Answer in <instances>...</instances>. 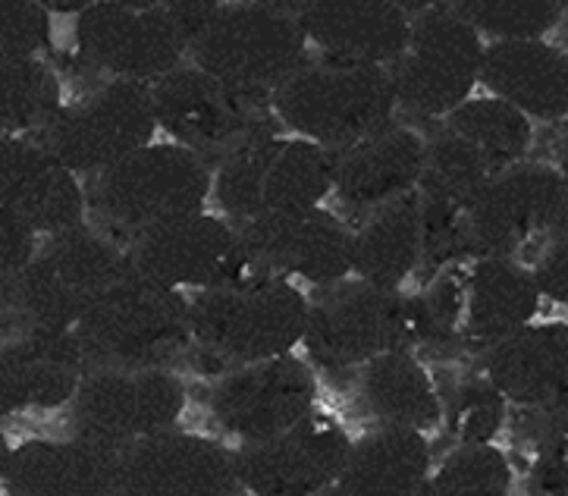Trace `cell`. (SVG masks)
<instances>
[{
  "label": "cell",
  "instance_id": "1",
  "mask_svg": "<svg viewBox=\"0 0 568 496\" xmlns=\"http://www.w3.org/2000/svg\"><path fill=\"white\" fill-rule=\"evenodd\" d=\"M531 271L513 257L477 255L446 264L415 295L418 343L427 355H484L540 308Z\"/></svg>",
  "mask_w": 568,
  "mask_h": 496
},
{
  "label": "cell",
  "instance_id": "2",
  "mask_svg": "<svg viewBox=\"0 0 568 496\" xmlns=\"http://www.w3.org/2000/svg\"><path fill=\"white\" fill-rule=\"evenodd\" d=\"M126 271V245L98 226L79 223L44 236L17 274L0 280V336L70 333Z\"/></svg>",
  "mask_w": 568,
  "mask_h": 496
},
{
  "label": "cell",
  "instance_id": "3",
  "mask_svg": "<svg viewBox=\"0 0 568 496\" xmlns=\"http://www.w3.org/2000/svg\"><path fill=\"white\" fill-rule=\"evenodd\" d=\"M308 295L293 280L255 274L195 290L189 298V350L226 371L302 346Z\"/></svg>",
  "mask_w": 568,
  "mask_h": 496
},
{
  "label": "cell",
  "instance_id": "4",
  "mask_svg": "<svg viewBox=\"0 0 568 496\" xmlns=\"http://www.w3.org/2000/svg\"><path fill=\"white\" fill-rule=\"evenodd\" d=\"M85 180L94 226L126 245L151 226L204 211L214 166L176 142H148Z\"/></svg>",
  "mask_w": 568,
  "mask_h": 496
},
{
  "label": "cell",
  "instance_id": "5",
  "mask_svg": "<svg viewBox=\"0 0 568 496\" xmlns=\"http://www.w3.org/2000/svg\"><path fill=\"white\" fill-rule=\"evenodd\" d=\"M70 333L85 368H170L189 352V298L129 267Z\"/></svg>",
  "mask_w": 568,
  "mask_h": 496
},
{
  "label": "cell",
  "instance_id": "6",
  "mask_svg": "<svg viewBox=\"0 0 568 496\" xmlns=\"http://www.w3.org/2000/svg\"><path fill=\"white\" fill-rule=\"evenodd\" d=\"M271 108L280 126L293 135L339 151L389 123L396 117V98L386 67L308 54L271 92Z\"/></svg>",
  "mask_w": 568,
  "mask_h": 496
},
{
  "label": "cell",
  "instance_id": "7",
  "mask_svg": "<svg viewBox=\"0 0 568 496\" xmlns=\"http://www.w3.org/2000/svg\"><path fill=\"white\" fill-rule=\"evenodd\" d=\"M418 343L415 295L367 283L362 276H339L314 286L305 312L302 346L317 368L339 374L365 365L386 350H412Z\"/></svg>",
  "mask_w": 568,
  "mask_h": 496
},
{
  "label": "cell",
  "instance_id": "8",
  "mask_svg": "<svg viewBox=\"0 0 568 496\" xmlns=\"http://www.w3.org/2000/svg\"><path fill=\"white\" fill-rule=\"evenodd\" d=\"M333 192V151L283 129L261 132L214 166L211 199L226 221L242 223L327 202Z\"/></svg>",
  "mask_w": 568,
  "mask_h": 496
},
{
  "label": "cell",
  "instance_id": "9",
  "mask_svg": "<svg viewBox=\"0 0 568 496\" xmlns=\"http://www.w3.org/2000/svg\"><path fill=\"white\" fill-rule=\"evenodd\" d=\"M308 54L295 13L255 0H223L189 36L185 60L233 89L271 94Z\"/></svg>",
  "mask_w": 568,
  "mask_h": 496
},
{
  "label": "cell",
  "instance_id": "10",
  "mask_svg": "<svg viewBox=\"0 0 568 496\" xmlns=\"http://www.w3.org/2000/svg\"><path fill=\"white\" fill-rule=\"evenodd\" d=\"M151 104L158 129H164L170 142L195 151L211 166L261 132L283 129L271 94L233 89L192 63L161 75L151 85Z\"/></svg>",
  "mask_w": 568,
  "mask_h": 496
},
{
  "label": "cell",
  "instance_id": "11",
  "mask_svg": "<svg viewBox=\"0 0 568 496\" xmlns=\"http://www.w3.org/2000/svg\"><path fill=\"white\" fill-rule=\"evenodd\" d=\"M471 255L521 261L566 233V176L540 161H518L494 173L465 207Z\"/></svg>",
  "mask_w": 568,
  "mask_h": 496
},
{
  "label": "cell",
  "instance_id": "12",
  "mask_svg": "<svg viewBox=\"0 0 568 496\" xmlns=\"http://www.w3.org/2000/svg\"><path fill=\"white\" fill-rule=\"evenodd\" d=\"M480 54V36L446 0L415 13L403 54L386 67L396 111L424 123L456 111L475 92Z\"/></svg>",
  "mask_w": 568,
  "mask_h": 496
},
{
  "label": "cell",
  "instance_id": "13",
  "mask_svg": "<svg viewBox=\"0 0 568 496\" xmlns=\"http://www.w3.org/2000/svg\"><path fill=\"white\" fill-rule=\"evenodd\" d=\"M158 120L151 85L129 79H104L92 92L60 104L36 139L54 151L75 176H92L132 151L154 142Z\"/></svg>",
  "mask_w": 568,
  "mask_h": 496
},
{
  "label": "cell",
  "instance_id": "14",
  "mask_svg": "<svg viewBox=\"0 0 568 496\" xmlns=\"http://www.w3.org/2000/svg\"><path fill=\"white\" fill-rule=\"evenodd\" d=\"M67 405L70 434L123 449L176 427L189 393L170 368H89Z\"/></svg>",
  "mask_w": 568,
  "mask_h": 496
},
{
  "label": "cell",
  "instance_id": "15",
  "mask_svg": "<svg viewBox=\"0 0 568 496\" xmlns=\"http://www.w3.org/2000/svg\"><path fill=\"white\" fill-rule=\"evenodd\" d=\"M129 267L173 290H211L267 274L248 255L236 223L217 214H185L126 242Z\"/></svg>",
  "mask_w": 568,
  "mask_h": 496
},
{
  "label": "cell",
  "instance_id": "16",
  "mask_svg": "<svg viewBox=\"0 0 568 496\" xmlns=\"http://www.w3.org/2000/svg\"><path fill=\"white\" fill-rule=\"evenodd\" d=\"M348 431L333 415L308 412L290 427L233 449L242 494H327L348 456Z\"/></svg>",
  "mask_w": 568,
  "mask_h": 496
},
{
  "label": "cell",
  "instance_id": "17",
  "mask_svg": "<svg viewBox=\"0 0 568 496\" xmlns=\"http://www.w3.org/2000/svg\"><path fill=\"white\" fill-rule=\"evenodd\" d=\"M314 405V365L293 352L221 371L217 384L207 393L214 424L226 437H236L242 443L271 437L305 418Z\"/></svg>",
  "mask_w": 568,
  "mask_h": 496
},
{
  "label": "cell",
  "instance_id": "18",
  "mask_svg": "<svg viewBox=\"0 0 568 496\" xmlns=\"http://www.w3.org/2000/svg\"><path fill=\"white\" fill-rule=\"evenodd\" d=\"M73 38L79 57L98 73L145 85L176 70L189 54V36L173 19L123 0H98L75 13Z\"/></svg>",
  "mask_w": 568,
  "mask_h": 496
},
{
  "label": "cell",
  "instance_id": "19",
  "mask_svg": "<svg viewBox=\"0 0 568 496\" xmlns=\"http://www.w3.org/2000/svg\"><path fill=\"white\" fill-rule=\"evenodd\" d=\"M120 494L230 496L242 494L233 453L211 437L164 427L120 453Z\"/></svg>",
  "mask_w": 568,
  "mask_h": 496
},
{
  "label": "cell",
  "instance_id": "20",
  "mask_svg": "<svg viewBox=\"0 0 568 496\" xmlns=\"http://www.w3.org/2000/svg\"><path fill=\"white\" fill-rule=\"evenodd\" d=\"M239 236L261 271L293 283L324 286L348 276V221L336 211L314 204L286 214H267L236 223Z\"/></svg>",
  "mask_w": 568,
  "mask_h": 496
},
{
  "label": "cell",
  "instance_id": "21",
  "mask_svg": "<svg viewBox=\"0 0 568 496\" xmlns=\"http://www.w3.org/2000/svg\"><path fill=\"white\" fill-rule=\"evenodd\" d=\"M0 207L36 236L89 221L82 180L36 135L0 139Z\"/></svg>",
  "mask_w": 568,
  "mask_h": 496
},
{
  "label": "cell",
  "instance_id": "22",
  "mask_svg": "<svg viewBox=\"0 0 568 496\" xmlns=\"http://www.w3.org/2000/svg\"><path fill=\"white\" fill-rule=\"evenodd\" d=\"M424 164V132L396 117L371 135L333 151V199L348 221L418 185Z\"/></svg>",
  "mask_w": 568,
  "mask_h": 496
},
{
  "label": "cell",
  "instance_id": "23",
  "mask_svg": "<svg viewBox=\"0 0 568 496\" xmlns=\"http://www.w3.org/2000/svg\"><path fill=\"white\" fill-rule=\"evenodd\" d=\"M85 371L73 333L0 336V422L63 408Z\"/></svg>",
  "mask_w": 568,
  "mask_h": 496
},
{
  "label": "cell",
  "instance_id": "24",
  "mask_svg": "<svg viewBox=\"0 0 568 496\" xmlns=\"http://www.w3.org/2000/svg\"><path fill=\"white\" fill-rule=\"evenodd\" d=\"M120 453L85 437L26 441L10 446L3 465V490L17 496L120 494Z\"/></svg>",
  "mask_w": 568,
  "mask_h": 496
},
{
  "label": "cell",
  "instance_id": "25",
  "mask_svg": "<svg viewBox=\"0 0 568 496\" xmlns=\"http://www.w3.org/2000/svg\"><path fill=\"white\" fill-rule=\"evenodd\" d=\"M477 85L487 94L544 123H562L568 113V60L544 38H496L484 44Z\"/></svg>",
  "mask_w": 568,
  "mask_h": 496
},
{
  "label": "cell",
  "instance_id": "26",
  "mask_svg": "<svg viewBox=\"0 0 568 496\" xmlns=\"http://www.w3.org/2000/svg\"><path fill=\"white\" fill-rule=\"evenodd\" d=\"M295 19L317 54L374 67H389L403 54L412 26L389 0H305Z\"/></svg>",
  "mask_w": 568,
  "mask_h": 496
},
{
  "label": "cell",
  "instance_id": "27",
  "mask_svg": "<svg viewBox=\"0 0 568 496\" xmlns=\"http://www.w3.org/2000/svg\"><path fill=\"white\" fill-rule=\"evenodd\" d=\"M480 374L518 408L566 405L568 331L566 324H525L477 355Z\"/></svg>",
  "mask_w": 568,
  "mask_h": 496
},
{
  "label": "cell",
  "instance_id": "28",
  "mask_svg": "<svg viewBox=\"0 0 568 496\" xmlns=\"http://www.w3.org/2000/svg\"><path fill=\"white\" fill-rule=\"evenodd\" d=\"M348 274L403 290L422 261V195L418 189L348 221Z\"/></svg>",
  "mask_w": 568,
  "mask_h": 496
},
{
  "label": "cell",
  "instance_id": "29",
  "mask_svg": "<svg viewBox=\"0 0 568 496\" xmlns=\"http://www.w3.org/2000/svg\"><path fill=\"white\" fill-rule=\"evenodd\" d=\"M434 468V446L424 431L377 424L348 443V456L327 494H422Z\"/></svg>",
  "mask_w": 568,
  "mask_h": 496
},
{
  "label": "cell",
  "instance_id": "30",
  "mask_svg": "<svg viewBox=\"0 0 568 496\" xmlns=\"http://www.w3.org/2000/svg\"><path fill=\"white\" fill-rule=\"evenodd\" d=\"M355 371L358 403L377 424H399L424 434L440 427V389L418 352L386 350Z\"/></svg>",
  "mask_w": 568,
  "mask_h": 496
},
{
  "label": "cell",
  "instance_id": "31",
  "mask_svg": "<svg viewBox=\"0 0 568 496\" xmlns=\"http://www.w3.org/2000/svg\"><path fill=\"white\" fill-rule=\"evenodd\" d=\"M443 126H449L468 145L477 148L494 173L525 161L534 142L531 117L494 94L465 98L456 111L443 117Z\"/></svg>",
  "mask_w": 568,
  "mask_h": 496
},
{
  "label": "cell",
  "instance_id": "32",
  "mask_svg": "<svg viewBox=\"0 0 568 496\" xmlns=\"http://www.w3.org/2000/svg\"><path fill=\"white\" fill-rule=\"evenodd\" d=\"M490 176L494 170L480 158V151L449 126H443V120L424 135V164L415 185L422 199L468 207Z\"/></svg>",
  "mask_w": 568,
  "mask_h": 496
},
{
  "label": "cell",
  "instance_id": "33",
  "mask_svg": "<svg viewBox=\"0 0 568 496\" xmlns=\"http://www.w3.org/2000/svg\"><path fill=\"white\" fill-rule=\"evenodd\" d=\"M63 104L60 75L38 57L0 60V139L36 135Z\"/></svg>",
  "mask_w": 568,
  "mask_h": 496
},
{
  "label": "cell",
  "instance_id": "34",
  "mask_svg": "<svg viewBox=\"0 0 568 496\" xmlns=\"http://www.w3.org/2000/svg\"><path fill=\"white\" fill-rule=\"evenodd\" d=\"M515 472L509 456L490 443H456L446 459L430 468L422 494L430 496H503L513 490Z\"/></svg>",
  "mask_w": 568,
  "mask_h": 496
},
{
  "label": "cell",
  "instance_id": "35",
  "mask_svg": "<svg viewBox=\"0 0 568 496\" xmlns=\"http://www.w3.org/2000/svg\"><path fill=\"white\" fill-rule=\"evenodd\" d=\"M440 405V424L456 443H490L509 422V403L480 371L462 374L456 384L443 386Z\"/></svg>",
  "mask_w": 568,
  "mask_h": 496
},
{
  "label": "cell",
  "instance_id": "36",
  "mask_svg": "<svg viewBox=\"0 0 568 496\" xmlns=\"http://www.w3.org/2000/svg\"><path fill=\"white\" fill-rule=\"evenodd\" d=\"M477 36L544 38L566 17V0H446Z\"/></svg>",
  "mask_w": 568,
  "mask_h": 496
},
{
  "label": "cell",
  "instance_id": "37",
  "mask_svg": "<svg viewBox=\"0 0 568 496\" xmlns=\"http://www.w3.org/2000/svg\"><path fill=\"white\" fill-rule=\"evenodd\" d=\"M51 48V13L38 0H0V60Z\"/></svg>",
  "mask_w": 568,
  "mask_h": 496
},
{
  "label": "cell",
  "instance_id": "38",
  "mask_svg": "<svg viewBox=\"0 0 568 496\" xmlns=\"http://www.w3.org/2000/svg\"><path fill=\"white\" fill-rule=\"evenodd\" d=\"M528 271H531L534 286H537V293L547 295L552 302H559V305H566L568 302V249H566V233L562 236H556L550 240L528 264Z\"/></svg>",
  "mask_w": 568,
  "mask_h": 496
},
{
  "label": "cell",
  "instance_id": "39",
  "mask_svg": "<svg viewBox=\"0 0 568 496\" xmlns=\"http://www.w3.org/2000/svg\"><path fill=\"white\" fill-rule=\"evenodd\" d=\"M38 249V236L19 223L13 214H7L0 207V280H7L10 274H17L19 267L32 257Z\"/></svg>",
  "mask_w": 568,
  "mask_h": 496
},
{
  "label": "cell",
  "instance_id": "40",
  "mask_svg": "<svg viewBox=\"0 0 568 496\" xmlns=\"http://www.w3.org/2000/svg\"><path fill=\"white\" fill-rule=\"evenodd\" d=\"M129 7H139V10H154V13H164L166 19H173L185 36H192L204 19L211 17L223 0H123Z\"/></svg>",
  "mask_w": 568,
  "mask_h": 496
},
{
  "label": "cell",
  "instance_id": "41",
  "mask_svg": "<svg viewBox=\"0 0 568 496\" xmlns=\"http://www.w3.org/2000/svg\"><path fill=\"white\" fill-rule=\"evenodd\" d=\"M51 17L54 13H63V17H75V13H82L85 7H92V3H98V0H38Z\"/></svg>",
  "mask_w": 568,
  "mask_h": 496
},
{
  "label": "cell",
  "instance_id": "42",
  "mask_svg": "<svg viewBox=\"0 0 568 496\" xmlns=\"http://www.w3.org/2000/svg\"><path fill=\"white\" fill-rule=\"evenodd\" d=\"M393 7H399L403 13H408V17H415V13H422V10H427V7H434V3H440V0H389Z\"/></svg>",
  "mask_w": 568,
  "mask_h": 496
},
{
  "label": "cell",
  "instance_id": "43",
  "mask_svg": "<svg viewBox=\"0 0 568 496\" xmlns=\"http://www.w3.org/2000/svg\"><path fill=\"white\" fill-rule=\"evenodd\" d=\"M255 3H267V7H276V10H286V13H298L305 7V0H255Z\"/></svg>",
  "mask_w": 568,
  "mask_h": 496
},
{
  "label": "cell",
  "instance_id": "44",
  "mask_svg": "<svg viewBox=\"0 0 568 496\" xmlns=\"http://www.w3.org/2000/svg\"><path fill=\"white\" fill-rule=\"evenodd\" d=\"M7 456H10V443H7V434L0 431V478H3V465H7Z\"/></svg>",
  "mask_w": 568,
  "mask_h": 496
}]
</instances>
